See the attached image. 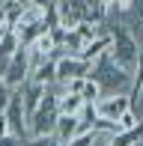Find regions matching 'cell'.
Masks as SVG:
<instances>
[{
	"label": "cell",
	"instance_id": "1",
	"mask_svg": "<svg viewBox=\"0 0 143 146\" xmlns=\"http://www.w3.org/2000/svg\"><path fill=\"white\" fill-rule=\"evenodd\" d=\"M137 54H140V45L137 39L131 36V30L125 24H110V48H107V57L116 69L134 75V66H137Z\"/></svg>",
	"mask_w": 143,
	"mask_h": 146
},
{
	"label": "cell",
	"instance_id": "2",
	"mask_svg": "<svg viewBox=\"0 0 143 146\" xmlns=\"http://www.w3.org/2000/svg\"><path fill=\"white\" fill-rule=\"evenodd\" d=\"M27 78H30V54L21 48V51H15V57L6 66V72L0 75V84L9 87V90H21Z\"/></svg>",
	"mask_w": 143,
	"mask_h": 146
},
{
	"label": "cell",
	"instance_id": "3",
	"mask_svg": "<svg viewBox=\"0 0 143 146\" xmlns=\"http://www.w3.org/2000/svg\"><path fill=\"white\" fill-rule=\"evenodd\" d=\"M87 72H89V63H87V60H81V57H75V54H63V57L54 60L57 84L69 81V78H87Z\"/></svg>",
	"mask_w": 143,
	"mask_h": 146
},
{
	"label": "cell",
	"instance_id": "4",
	"mask_svg": "<svg viewBox=\"0 0 143 146\" xmlns=\"http://www.w3.org/2000/svg\"><path fill=\"white\" fill-rule=\"evenodd\" d=\"M93 108H95V119H110V122H116L125 110H131V98L128 96H101Z\"/></svg>",
	"mask_w": 143,
	"mask_h": 146
},
{
	"label": "cell",
	"instance_id": "5",
	"mask_svg": "<svg viewBox=\"0 0 143 146\" xmlns=\"http://www.w3.org/2000/svg\"><path fill=\"white\" fill-rule=\"evenodd\" d=\"M45 90H48V87H42V84H33V81H24V87L18 90V96H21V108H24V116H27V119L36 113L39 102L45 98Z\"/></svg>",
	"mask_w": 143,
	"mask_h": 146
},
{
	"label": "cell",
	"instance_id": "6",
	"mask_svg": "<svg viewBox=\"0 0 143 146\" xmlns=\"http://www.w3.org/2000/svg\"><path fill=\"white\" fill-rule=\"evenodd\" d=\"M27 81L33 84H42V87H51L57 84V75H54V60H39V63H30V78Z\"/></svg>",
	"mask_w": 143,
	"mask_h": 146
},
{
	"label": "cell",
	"instance_id": "7",
	"mask_svg": "<svg viewBox=\"0 0 143 146\" xmlns=\"http://www.w3.org/2000/svg\"><path fill=\"white\" fill-rule=\"evenodd\" d=\"M54 137L60 146H69V140L77 137V116H57V125H54Z\"/></svg>",
	"mask_w": 143,
	"mask_h": 146
},
{
	"label": "cell",
	"instance_id": "8",
	"mask_svg": "<svg viewBox=\"0 0 143 146\" xmlns=\"http://www.w3.org/2000/svg\"><path fill=\"white\" fill-rule=\"evenodd\" d=\"M107 48H110V33H107V36H95L93 42H87V45H83V51H81V60L93 63V60L105 57V54H107Z\"/></svg>",
	"mask_w": 143,
	"mask_h": 146
},
{
	"label": "cell",
	"instance_id": "9",
	"mask_svg": "<svg viewBox=\"0 0 143 146\" xmlns=\"http://www.w3.org/2000/svg\"><path fill=\"white\" fill-rule=\"evenodd\" d=\"M83 108L81 96H66V92H57V113L60 116H77Z\"/></svg>",
	"mask_w": 143,
	"mask_h": 146
},
{
	"label": "cell",
	"instance_id": "10",
	"mask_svg": "<svg viewBox=\"0 0 143 146\" xmlns=\"http://www.w3.org/2000/svg\"><path fill=\"white\" fill-rule=\"evenodd\" d=\"M137 125H140V113L131 108V110H125V113L116 119V134H119V131H134Z\"/></svg>",
	"mask_w": 143,
	"mask_h": 146
},
{
	"label": "cell",
	"instance_id": "11",
	"mask_svg": "<svg viewBox=\"0 0 143 146\" xmlns=\"http://www.w3.org/2000/svg\"><path fill=\"white\" fill-rule=\"evenodd\" d=\"M99 98H101V87H99L95 81H89V78H87L83 87H81V102H83V104H95Z\"/></svg>",
	"mask_w": 143,
	"mask_h": 146
},
{
	"label": "cell",
	"instance_id": "12",
	"mask_svg": "<svg viewBox=\"0 0 143 146\" xmlns=\"http://www.w3.org/2000/svg\"><path fill=\"white\" fill-rule=\"evenodd\" d=\"M110 146H140L137 128H134V131H119V134H113V137H110Z\"/></svg>",
	"mask_w": 143,
	"mask_h": 146
},
{
	"label": "cell",
	"instance_id": "13",
	"mask_svg": "<svg viewBox=\"0 0 143 146\" xmlns=\"http://www.w3.org/2000/svg\"><path fill=\"white\" fill-rule=\"evenodd\" d=\"M27 146H60V143H57L54 134H45V137H30Z\"/></svg>",
	"mask_w": 143,
	"mask_h": 146
},
{
	"label": "cell",
	"instance_id": "14",
	"mask_svg": "<svg viewBox=\"0 0 143 146\" xmlns=\"http://www.w3.org/2000/svg\"><path fill=\"white\" fill-rule=\"evenodd\" d=\"M134 3H137V0H113V12L128 15V12H134Z\"/></svg>",
	"mask_w": 143,
	"mask_h": 146
},
{
	"label": "cell",
	"instance_id": "15",
	"mask_svg": "<svg viewBox=\"0 0 143 146\" xmlns=\"http://www.w3.org/2000/svg\"><path fill=\"white\" fill-rule=\"evenodd\" d=\"M93 134H95V131H89V134H77L75 140H69V146H93Z\"/></svg>",
	"mask_w": 143,
	"mask_h": 146
},
{
	"label": "cell",
	"instance_id": "16",
	"mask_svg": "<svg viewBox=\"0 0 143 146\" xmlns=\"http://www.w3.org/2000/svg\"><path fill=\"white\" fill-rule=\"evenodd\" d=\"M0 137H12V131H9V119H6V113H0Z\"/></svg>",
	"mask_w": 143,
	"mask_h": 146
},
{
	"label": "cell",
	"instance_id": "17",
	"mask_svg": "<svg viewBox=\"0 0 143 146\" xmlns=\"http://www.w3.org/2000/svg\"><path fill=\"white\" fill-rule=\"evenodd\" d=\"M12 6H15V9H27V6H33L36 0H9Z\"/></svg>",
	"mask_w": 143,
	"mask_h": 146
}]
</instances>
